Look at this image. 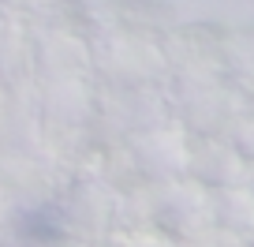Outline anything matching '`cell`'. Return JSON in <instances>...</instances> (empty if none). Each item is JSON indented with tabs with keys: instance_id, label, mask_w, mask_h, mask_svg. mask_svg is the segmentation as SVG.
I'll list each match as a JSON object with an SVG mask.
<instances>
[{
	"instance_id": "obj_1",
	"label": "cell",
	"mask_w": 254,
	"mask_h": 247,
	"mask_svg": "<svg viewBox=\"0 0 254 247\" xmlns=\"http://www.w3.org/2000/svg\"><path fill=\"white\" fill-rule=\"evenodd\" d=\"M11 232H15L19 247H53L64 236V225H60V214H53L49 206H34L15 217Z\"/></svg>"
}]
</instances>
